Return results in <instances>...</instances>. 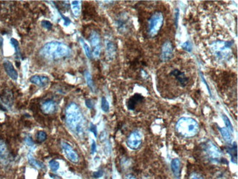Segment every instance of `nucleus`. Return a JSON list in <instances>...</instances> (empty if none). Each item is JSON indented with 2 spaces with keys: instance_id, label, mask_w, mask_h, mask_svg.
I'll use <instances>...</instances> for the list:
<instances>
[{
  "instance_id": "nucleus-43",
  "label": "nucleus",
  "mask_w": 238,
  "mask_h": 179,
  "mask_svg": "<svg viewBox=\"0 0 238 179\" xmlns=\"http://www.w3.org/2000/svg\"><path fill=\"white\" fill-rule=\"evenodd\" d=\"M96 149H97V146H96V143L94 140H92V145H91V153L94 154L96 152Z\"/></svg>"
},
{
  "instance_id": "nucleus-1",
  "label": "nucleus",
  "mask_w": 238,
  "mask_h": 179,
  "mask_svg": "<svg viewBox=\"0 0 238 179\" xmlns=\"http://www.w3.org/2000/svg\"><path fill=\"white\" fill-rule=\"evenodd\" d=\"M65 122L69 129L77 135L84 133V119L80 108L75 103H70L65 109Z\"/></svg>"
},
{
  "instance_id": "nucleus-45",
  "label": "nucleus",
  "mask_w": 238,
  "mask_h": 179,
  "mask_svg": "<svg viewBox=\"0 0 238 179\" xmlns=\"http://www.w3.org/2000/svg\"><path fill=\"white\" fill-rule=\"evenodd\" d=\"M2 44H3V39L0 38V49H1L2 46Z\"/></svg>"
},
{
  "instance_id": "nucleus-35",
  "label": "nucleus",
  "mask_w": 238,
  "mask_h": 179,
  "mask_svg": "<svg viewBox=\"0 0 238 179\" xmlns=\"http://www.w3.org/2000/svg\"><path fill=\"white\" fill-rule=\"evenodd\" d=\"M59 13H60V14L61 16H62V19H63V20H64V25H65V27L69 26V25L70 24V23H71V21L70 20V19H68V17L64 16V15L62 14V13H61V12H60V11H59Z\"/></svg>"
},
{
  "instance_id": "nucleus-37",
  "label": "nucleus",
  "mask_w": 238,
  "mask_h": 179,
  "mask_svg": "<svg viewBox=\"0 0 238 179\" xmlns=\"http://www.w3.org/2000/svg\"><path fill=\"white\" fill-rule=\"evenodd\" d=\"M90 130L91 132H92L95 135V137H97L98 136V131H97V127H96L95 125H94L93 123H91L90 124Z\"/></svg>"
},
{
  "instance_id": "nucleus-44",
  "label": "nucleus",
  "mask_w": 238,
  "mask_h": 179,
  "mask_svg": "<svg viewBox=\"0 0 238 179\" xmlns=\"http://www.w3.org/2000/svg\"><path fill=\"white\" fill-rule=\"evenodd\" d=\"M125 179H136V178L133 176V175H131V174H129L127 175V176H125Z\"/></svg>"
},
{
  "instance_id": "nucleus-33",
  "label": "nucleus",
  "mask_w": 238,
  "mask_h": 179,
  "mask_svg": "<svg viewBox=\"0 0 238 179\" xmlns=\"http://www.w3.org/2000/svg\"><path fill=\"white\" fill-rule=\"evenodd\" d=\"M101 46H96L93 49V52H92V55L95 58H99L100 54H101Z\"/></svg>"
},
{
  "instance_id": "nucleus-27",
  "label": "nucleus",
  "mask_w": 238,
  "mask_h": 179,
  "mask_svg": "<svg viewBox=\"0 0 238 179\" xmlns=\"http://www.w3.org/2000/svg\"><path fill=\"white\" fill-rule=\"evenodd\" d=\"M10 44L15 49V55H16L17 58H20L21 52H20V48H19V42H18V40H15V38H11L10 39Z\"/></svg>"
},
{
  "instance_id": "nucleus-13",
  "label": "nucleus",
  "mask_w": 238,
  "mask_h": 179,
  "mask_svg": "<svg viewBox=\"0 0 238 179\" xmlns=\"http://www.w3.org/2000/svg\"><path fill=\"white\" fill-rule=\"evenodd\" d=\"M4 65V68H5V70L7 74L13 80H17L18 79V72L16 71V70L15 69L14 66L12 64V62L10 61L5 60L3 62Z\"/></svg>"
},
{
  "instance_id": "nucleus-34",
  "label": "nucleus",
  "mask_w": 238,
  "mask_h": 179,
  "mask_svg": "<svg viewBox=\"0 0 238 179\" xmlns=\"http://www.w3.org/2000/svg\"><path fill=\"white\" fill-rule=\"evenodd\" d=\"M41 26H42L43 28L48 29V30H50V29L52 28V23L49 21L43 20L42 21V22H41Z\"/></svg>"
},
{
  "instance_id": "nucleus-42",
  "label": "nucleus",
  "mask_w": 238,
  "mask_h": 179,
  "mask_svg": "<svg viewBox=\"0 0 238 179\" xmlns=\"http://www.w3.org/2000/svg\"><path fill=\"white\" fill-rule=\"evenodd\" d=\"M179 10L178 8H177L175 10V25H176V27H177L178 26V20H179Z\"/></svg>"
},
{
  "instance_id": "nucleus-9",
  "label": "nucleus",
  "mask_w": 238,
  "mask_h": 179,
  "mask_svg": "<svg viewBox=\"0 0 238 179\" xmlns=\"http://www.w3.org/2000/svg\"><path fill=\"white\" fill-rule=\"evenodd\" d=\"M174 49L170 41H166L162 46L161 54V59L163 62H167L173 58Z\"/></svg>"
},
{
  "instance_id": "nucleus-22",
  "label": "nucleus",
  "mask_w": 238,
  "mask_h": 179,
  "mask_svg": "<svg viewBox=\"0 0 238 179\" xmlns=\"http://www.w3.org/2000/svg\"><path fill=\"white\" fill-rule=\"evenodd\" d=\"M90 41L91 43L92 46L93 48L96 46H101V38H100V35L95 31H92L90 36Z\"/></svg>"
},
{
  "instance_id": "nucleus-8",
  "label": "nucleus",
  "mask_w": 238,
  "mask_h": 179,
  "mask_svg": "<svg viewBox=\"0 0 238 179\" xmlns=\"http://www.w3.org/2000/svg\"><path fill=\"white\" fill-rule=\"evenodd\" d=\"M61 145H62V147L67 158L73 163H75V164L78 163V160H79V157H78L77 153L75 151L71 145L64 141L62 142Z\"/></svg>"
},
{
  "instance_id": "nucleus-3",
  "label": "nucleus",
  "mask_w": 238,
  "mask_h": 179,
  "mask_svg": "<svg viewBox=\"0 0 238 179\" xmlns=\"http://www.w3.org/2000/svg\"><path fill=\"white\" fill-rule=\"evenodd\" d=\"M176 130L182 137L190 138L195 137L198 133L199 125L194 118L183 117H181L177 123Z\"/></svg>"
},
{
  "instance_id": "nucleus-6",
  "label": "nucleus",
  "mask_w": 238,
  "mask_h": 179,
  "mask_svg": "<svg viewBox=\"0 0 238 179\" xmlns=\"http://www.w3.org/2000/svg\"><path fill=\"white\" fill-rule=\"evenodd\" d=\"M143 136L140 131L135 130L130 134L127 137L126 143L129 148L131 150H137L139 149L142 143Z\"/></svg>"
},
{
  "instance_id": "nucleus-4",
  "label": "nucleus",
  "mask_w": 238,
  "mask_h": 179,
  "mask_svg": "<svg viewBox=\"0 0 238 179\" xmlns=\"http://www.w3.org/2000/svg\"><path fill=\"white\" fill-rule=\"evenodd\" d=\"M164 24V15L161 12H156L148 21V34L150 37H155L160 32Z\"/></svg>"
},
{
  "instance_id": "nucleus-7",
  "label": "nucleus",
  "mask_w": 238,
  "mask_h": 179,
  "mask_svg": "<svg viewBox=\"0 0 238 179\" xmlns=\"http://www.w3.org/2000/svg\"><path fill=\"white\" fill-rule=\"evenodd\" d=\"M231 46L229 42H217L214 45V52L218 58L223 59L229 54Z\"/></svg>"
},
{
  "instance_id": "nucleus-5",
  "label": "nucleus",
  "mask_w": 238,
  "mask_h": 179,
  "mask_svg": "<svg viewBox=\"0 0 238 179\" xmlns=\"http://www.w3.org/2000/svg\"><path fill=\"white\" fill-rule=\"evenodd\" d=\"M204 151L207 158L212 162L220 163L223 160L222 153L220 149L211 141H208L205 144Z\"/></svg>"
},
{
  "instance_id": "nucleus-30",
  "label": "nucleus",
  "mask_w": 238,
  "mask_h": 179,
  "mask_svg": "<svg viewBox=\"0 0 238 179\" xmlns=\"http://www.w3.org/2000/svg\"><path fill=\"white\" fill-rule=\"evenodd\" d=\"M101 109L104 113H108L109 111V104L105 97H102Z\"/></svg>"
},
{
  "instance_id": "nucleus-12",
  "label": "nucleus",
  "mask_w": 238,
  "mask_h": 179,
  "mask_svg": "<svg viewBox=\"0 0 238 179\" xmlns=\"http://www.w3.org/2000/svg\"><path fill=\"white\" fill-rule=\"evenodd\" d=\"M128 23L129 18L127 15L123 13V14L119 15L117 21L118 30L120 32H125L128 28Z\"/></svg>"
},
{
  "instance_id": "nucleus-21",
  "label": "nucleus",
  "mask_w": 238,
  "mask_h": 179,
  "mask_svg": "<svg viewBox=\"0 0 238 179\" xmlns=\"http://www.w3.org/2000/svg\"><path fill=\"white\" fill-rule=\"evenodd\" d=\"M228 153L231 157V160L233 163L237 164V143H233V145L231 147H229L228 148Z\"/></svg>"
},
{
  "instance_id": "nucleus-15",
  "label": "nucleus",
  "mask_w": 238,
  "mask_h": 179,
  "mask_svg": "<svg viewBox=\"0 0 238 179\" xmlns=\"http://www.w3.org/2000/svg\"><path fill=\"white\" fill-rule=\"evenodd\" d=\"M30 82L39 87H44L48 84L49 79L45 76L34 75L30 78Z\"/></svg>"
},
{
  "instance_id": "nucleus-39",
  "label": "nucleus",
  "mask_w": 238,
  "mask_h": 179,
  "mask_svg": "<svg viewBox=\"0 0 238 179\" xmlns=\"http://www.w3.org/2000/svg\"><path fill=\"white\" fill-rule=\"evenodd\" d=\"M85 104L89 109H92L94 107V103L91 99H86L85 101Z\"/></svg>"
},
{
  "instance_id": "nucleus-28",
  "label": "nucleus",
  "mask_w": 238,
  "mask_h": 179,
  "mask_svg": "<svg viewBox=\"0 0 238 179\" xmlns=\"http://www.w3.org/2000/svg\"><path fill=\"white\" fill-rule=\"evenodd\" d=\"M222 117H223V122H224V123H225L226 126H227V129H229V130L231 131V133L232 134L234 132V128H233L232 124L231 121H230V120L229 119V117H228L227 116L225 115H222Z\"/></svg>"
},
{
  "instance_id": "nucleus-16",
  "label": "nucleus",
  "mask_w": 238,
  "mask_h": 179,
  "mask_svg": "<svg viewBox=\"0 0 238 179\" xmlns=\"http://www.w3.org/2000/svg\"><path fill=\"white\" fill-rule=\"evenodd\" d=\"M171 75L174 76V78L176 79L177 81L180 82V84L182 86H186L187 83L188 82V79L186 77V76L185 75L183 72L180 71L178 69H174L171 72Z\"/></svg>"
},
{
  "instance_id": "nucleus-24",
  "label": "nucleus",
  "mask_w": 238,
  "mask_h": 179,
  "mask_svg": "<svg viewBox=\"0 0 238 179\" xmlns=\"http://www.w3.org/2000/svg\"><path fill=\"white\" fill-rule=\"evenodd\" d=\"M71 9L74 15L78 17L81 14V2L80 1H73L71 2Z\"/></svg>"
},
{
  "instance_id": "nucleus-2",
  "label": "nucleus",
  "mask_w": 238,
  "mask_h": 179,
  "mask_svg": "<svg viewBox=\"0 0 238 179\" xmlns=\"http://www.w3.org/2000/svg\"><path fill=\"white\" fill-rule=\"evenodd\" d=\"M70 52V49L66 44L59 41H52L43 46L40 54L48 60H56L69 56Z\"/></svg>"
},
{
  "instance_id": "nucleus-14",
  "label": "nucleus",
  "mask_w": 238,
  "mask_h": 179,
  "mask_svg": "<svg viewBox=\"0 0 238 179\" xmlns=\"http://www.w3.org/2000/svg\"><path fill=\"white\" fill-rule=\"evenodd\" d=\"M106 57L109 60H114L116 56V52H117V49L115 43L111 40H107L106 43Z\"/></svg>"
},
{
  "instance_id": "nucleus-11",
  "label": "nucleus",
  "mask_w": 238,
  "mask_h": 179,
  "mask_svg": "<svg viewBox=\"0 0 238 179\" xmlns=\"http://www.w3.org/2000/svg\"><path fill=\"white\" fill-rule=\"evenodd\" d=\"M41 109H42L43 113L44 114H46V115L53 114L55 113V111L56 110V103L52 99L46 100V101H45L42 104Z\"/></svg>"
},
{
  "instance_id": "nucleus-17",
  "label": "nucleus",
  "mask_w": 238,
  "mask_h": 179,
  "mask_svg": "<svg viewBox=\"0 0 238 179\" xmlns=\"http://www.w3.org/2000/svg\"><path fill=\"white\" fill-rule=\"evenodd\" d=\"M171 169L176 178H179L181 175V162L178 158L173 159L171 162Z\"/></svg>"
},
{
  "instance_id": "nucleus-29",
  "label": "nucleus",
  "mask_w": 238,
  "mask_h": 179,
  "mask_svg": "<svg viewBox=\"0 0 238 179\" xmlns=\"http://www.w3.org/2000/svg\"><path fill=\"white\" fill-rule=\"evenodd\" d=\"M46 138H47V134H46V133L45 132V131H40L37 133L36 139H37V142H38V143H43V142L46 140Z\"/></svg>"
},
{
  "instance_id": "nucleus-26",
  "label": "nucleus",
  "mask_w": 238,
  "mask_h": 179,
  "mask_svg": "<svg viewBox=\"0 0 238 179\" xmlns=\"http://www.w3.org/2000/svg\"><path fill=\"white\" fill-rule=\"evenodd\" d=\"M84 77H85L86 84H87V85L89 86V87L92 90H94V89H95V85H94L93 80H92V76L91 74H90V73L89 71H87V70H86L85 73H84Z\"/></svg>"
},
{
  "instance_id": "nucleus-38",
  "label": "nucleus",
  "mask_w": 238,
  "mask_h": 179,
  "mask_svg": "<svg viewBox=\"0 0 238 179\" xmlns=\"http://www.w3.org/2000/svg\"><path fill=\"white\" fill-rule=\"evenodd\" d=\"M200 76H201V78H202V81H203V82H204V84H205V85H206V87H207V90H208V92H209V94H210V95L211 96V92H210V87H209V85H208L207 82V81H206V80H205V79H204V75H203V74H202V73H200Z\"/></svg>"
},
{
  "instance_id": "nucleus-41",
  "label": "nucleus",
  "mask_w": 238,
  "mask_h": 179,
  "mask_svg": "<svg viewBox=\"0 0 238 179\" xmlns=\"http://www.w3.org/2000/svg\"><path fill=\"white\" fill-rule=\"evenodd\" d=\"M103 172L101 170L97 171V172L94 173L93 177L95 178H101V177L103 176Z\"/></svg>"
},
{
  "instance_id": "nucleus-23",
  "label": "nucleus",
  "mask_w": 238,
  "mask_h": 179,
  "mask_svg": "<svg viewBox=\"0 0 238 179\" xmlns=\"http://www.w3.org/2000/svg\"><path fill=\"white\" fill-rule=\"evenodd\" d=\"M28 159H29V162L30 163L31 165H32L33 167L35 168H38V169H41V170H43V169L46 168V166H45L44 164L40 161L37 160L36 159L34 158L32 155L29 154L28 156Z\"/></svg>"
},
{
  "instance_id": "nucleus-25",
  "label": "nucleus",
  "mask_w": 238,
  "mask_h": 179,
  "mask_svg": "<svg viewBox=\"0 0 238 179\" xmlns=\"http://www.w3.org/2000/svg\"><path fill=\"white\" fill-rule=\"evenodd\" d=\"M79 42H80V44H81L82 47H83L86 56L87 57V58L89 59L91 58H92V52H91V49H90V46H88V44H86L85 41H84L81 38H79Z\"/></svg>"
},
{
  "instance_id": "nucleus-31",
  "label": "nucleus",
  "mask_w": 238,
  "mask_h": 179,
  "mask_svg": "<svg viewBox=\"0 0 238 179\" xmlns=\"http://www.w3.org/2000/svg\"><path fill=\"white\" fill-rule=\"evenodd\" d=\"M48 164H49V167H50L51 170L54 171V172L58 170L59 168H60V163L56 160H51L50 162H49Z\"/></svg>"
},
{
  "instance_id": "nucleus-40",
  "label": "nucleus",
  "mask_w": 238,
  "mask_h": 179,
  "mask_svg": "<svg viewBox=\"0 0 238 179\" xmlns=\"http://www.w3.org/2000/svg\"><path fill=\"white\" fill-rule=\"evenodd\" d=\"M190 179H204V178L202 176H200V175H198V173H193L190 175Z\"/></svg>"
},
{
  "instance_id": "nucleus-20",
  "label": "nucleus",
  "mask_w": 238,
  "mask_h": 179,
  "mask_svg": "<svg viewBox=\"0 0 238 179\" xmlns=\"http://www.w3.org/2000/svg\"><path fill=\"white\" fill-rule=\"evenodd\" d=\"M1 99L2 100L4 103L7 104V106H11L13 101V93H12V92L9 90H3L2 94L1 95Z\"/></svg>"
},
{
  "instance_id": "nucleus-18",
  "label": "nucleus",
  "mask_w": 238,
  "mask_h": 179,
  "mask_svg": "<svg viewBox=\"0 0 238 179\" xmlns=\"http://www.w3.org/2000/svg\"><path fill=\"white\" fill-rule=\"evenodd\" d=\"M9 160V153L7 145L2 140H0V161L7 163Z\"/></svg>"
},
{
  "instance_id": "nucleus-36",
  "label": "nucleus",
  "mask_w": 238,
  "mask_h": 179,
  "mask_svg": "<svg viewBox=\"0 0 238 179\" xmlns=\"http://www.w3.org/2000/svg\"><path fill=\"white\" fill-rule=\"evenodd\" d=\"M25 143H26V144L29 147H33L35 145L34 142H33L32 139L30 137H27L26 138H25Z\"/></svg>"
},
{
  "instance_id": "nucleus-32",
  "label": "nucleus",
  "mask_w": 238,
  "mask_h": 179,
  "mask_svg": "<svg viewBox=\"0 0 238 179\" xmlns=\"http://www.w3.org/2000/svg\"><path fill=\"white\" fill-rule=\"evenodd\" d=\"M181 47H182L185 51L188 52H191L193 50V46L190 41H186V42H185L184 44L181 46Z\"/></svg>"
},
{
  "instance_id": "nucleus-19",
  "label": "nucleus",
  "mask_w": 238,
  "mask_h": 179,
  "mask_svg": "<svg viewBox=\"0 0 238 179\" xmlns=\"http://www.w3.org/2000/svg\"><path fill=\"white\" fill-rule=\"evenodd\" d=\"M218 129L219 130V132L221 134V137H223L224 141L227 143L228 144H231L232 141V134L231 131L227 128H221L218 126Z\"/></svg>"
},
{
  "instance_id": "nucleus-10",
  "label": "nucleus",
  "mask_w": 238,
  "mask_h": 179,
  "mask_svg": "<svg viewBox=\"0 0 238 179\" xmlns=\"http://www.w3.org/2000/svg\"><path fill=\"white\" fill-rule=\"evenodd\" d=\"M144 98L142 95L139 93H136L134 95L131 96V98L127 100V109L130 110H134L136 107L141 104L144 101Z\"/></svg>"
}]
</instances>
